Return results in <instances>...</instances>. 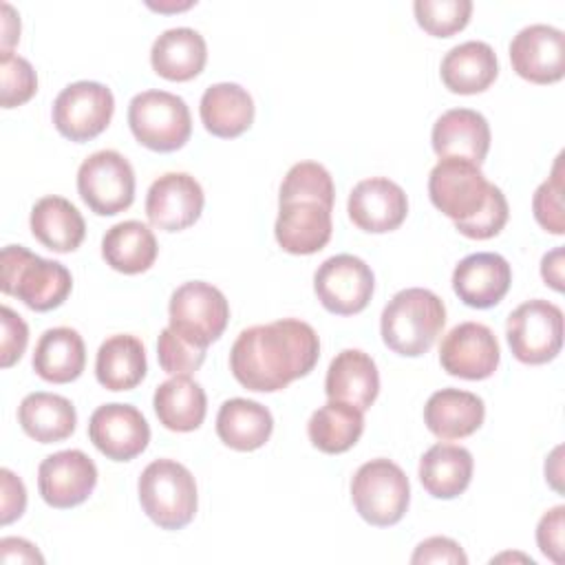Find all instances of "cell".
<instances>
[{
    "label": "cell",
    "mask_w": 565,
    "mask_h": 565,
    "mask_svg": "<svg viewBox=\"0 0 565 565\" xmlns=\"http://www.w3.org/2000/svg\"><path fill=\"white\" fill-rule=\"evenodd\" d=\"M20 38V18L11 4L2 2V53H11V46Z\"/></svg>",
    "instance_id": "obj_48"
},
{
    "label": "cell",
    "mask_w": 565,
    "mask_h": 565,
    "mask_svg": "<svg viewBox=\"0 0 565 565\" xmlns=\"http://www.w3.org/2000/svg\"><path fill=\"white\" fill-rule=\"evenodd\" d=\"M510 62L532 84H554L565 75V35L552 24L523 26L510 42Z\"/></svg>",
    "instance_id": "obj_17"
},
{
    "label": "cell",
    "mask_w": 565,
    "mask_h": 565,
    "mask_svg": "<svg viewBox=\"0 0 565 565\" xmlns=\"http://www.w3.org/2000/svg\"><path fill=\"white\" fill-rule=\"evenodd\" d=\"M29 225L33 236L57 254L77 249L86 236V223L79 210L68 199L55 194L35 201Z\"/></svg>",
    "instance_id": "obj_27"
},
{
    "label": "cell",
    "mask_w": 565,
    "mask_h": 565,
    "mask_svg": "<svg viewBox=\"0 0 565 565\" xmlns=\"http://www.w3.org/2000/svg\"><path fill=\"white\" fill-rule=\"evenodd\" d=\"M207 60V46L199 31L177 26L163 31L150 49V64L157 75L170 82H188L196 77Z\"/></svg>",
    "instance_id": "obj_25"
},
{
    "label": "cell",
    "mask_w": 565,
    "mask_h": 565,
    "mask_svg": "<svg viewBox=\"0 0 565 565\" xmlns=\"http://www.w3.org/2000/svg\"><path fill=\"white\" fill-rule=\"evenodd\" d=\"M170 329L190 344L207 349L216 342L230 320V305L223 291L205 280L179 285L168 305Z\"/></svg>",
    "instance_id": "obj_7"
},
{
    "label": "cell",
    "mask_w": 565,
    "mask_h": 565,
    "mask_svg": "<svg viewBox=\"0 0 565 565\" xmlns=\"http://www.w3.org/2000/svg\"><path fill=\"white\" fill-rule=\"evenodd\" d=\"M0 77H2V108H15L29 102L38 90V75L29 60L15 53H0Z\"/></svg>",
    "instance_id": "obj_39"
},
{
    "label": "cell",
    "mask_w": 565,
    "mask_h": 565,
    "mask_svg": "<svg viewBox=\"0 0 565 565\" xmlns=\"http://www.w3.org/2000/svg\"><path fill=\"white\" fill-rule=\"evenodd\" d=\"M413 565H426V563H448V565H466L468 556L463 554L461 545L448 536H430L426 541H422L413 556H411Z\"/></svg>",
    "instance_id": "obj_43"
},
{
    "label": "cell",
    "mask_w": 565,
    "mask_h": 565,
    "mask_svg": "<svg viewBox=\"0 0 565 565\" xmlns=\"http://www.w3.org/2000/svg\"><path fill=\"white\" fill-rule=\"evenodd\" d=\"M501 360L497 335L481 322H461L452 327L439 344V362L448 375L461 380L490 377Z\"/></svg>",
    "instance_id": "obj_13"
},
{
    "label": "cell",
    "mask_w": 565,
    "mask_h": 565,
    "mask_svg": "<svg viewBox=\"0 0 565 565\" xmlns=\"http://www.w3.org/2000/svg\"><path fill=\"white\" fill-rule=\"evenodd\" d=\"M417 24L435 35V38H450L452 33L461 31L472 13L470 0H415L413 4Z\"/></svg>",
    "instance_id": "obj_37"
},
{
    "label": "cell",
    "mask_w": 565,
    "mask_h": 565,
    "mask_svg": "<svg viewBox=\"0 0 565 565\" xmlns=\"http://www.w3.org/2000/svg\"><path fill=\"white\" fill-rule=\"evenodd\" d=\"M115 110V97L99 82H73L53 102V126L71 141H90L102 135Z\"/></svg>",
    "instance_id": "obj_10"
},
{
    "label": "cell",
    "mask_w": 565,
    "mask_h": 565,
    "mask_svg": "<svg viewBox=\"0 0 565 565\" xmlns=\"http://www.w3.org/2000/svg\"><path fill=\"white\" fill-rule=\"evenodd\" d=\"M512 282L510 263L494 252L461 258L452 271V289L472 309H490L503 300Z\"/></svg>",
    "instance_id": "obj_19"
},
{
    "label": "cell",
    "mask_w": 565,
    "mask_h": 565,
    "mask_svg": "<svg viewBox=\"0 0 565 565\" xmlns=\"http://www.w3.org/2000/svg\"><path fill=\"white\" fill-rule=\"evenodd\" d=\"M135 139L154 152H174L192 135V117L183 97L168 90L137 93L128 104Z\"/></svg>",
    "instance_id": "obj_6"
},
{
    "label": "cell",
    "mask_w": 565,
    "mask_h": 565,
    "mask_svg": "<svg viewBox=\"0 0 565 565\" xmlns=\"http://www.w3.org/2000/svg\"><path fill=\"white\" fill-rule=\"evenodd\" d=\"M508 214H510V207H508L505 194L501 192V188H497L492 183L483 207L472 218L455 223V227L459 234H463L468 238L486 241V238L497 236L503 230V225L508 223Z\"/></svg>",
    "instance_id": "obj_41"
},
{
    "label": "cell",
    "mask_w": 565,
    "mask_h": 565,
    "mask_svg": "<svg viewBox=\"0 0 565 565\" xmlns=\"http://www.w3.org/2000/svg\"><path fill=\"white\" fill-rule=\"evenodd\" d=\"M490 185L477 163L455 157L439 159L428 174L433 205L455 223L472 218L483 207Z\"/></svg>",
    "instance_id": "obj_11"
},
{
    "label": "cell",
    "mask_w": 565,
    "mask_h": 565,
    "mask_svg": "<svg viewBox=\"0 0 565 565\" xmlns=\"http://www.w3.org/2000/svg\"><path fill=\"white\" fill-rule=\"evenodd\" d=\"M349 218L355 227L371 234L397 230L408 214V199L402 185L386 177L360 181L349 194Z\"/></svg>",
    "instance_id": "obj_18"
},
{
    "label": "cell",
    "mask_w": 565,
    "mask_h": 565,
    "mask_svg": "<svg viewBox=\"0 0 565 565\" xmlns=\"http://www.w3.org/2000/svg\"><path fill=\"white\" fill-rule=\"evenodd\" d=\"M439 73L450 93H483L499 75L497 53L488 42L481 40L461 42L444 55Z\"/></svg>",
    "instance_id": "obj_24"
},
{
    "label": "cell",
    "mask_w": 565,
    "mask_h": 565,
    "mask_svg": "<svg viewBox=\"0 0 565 565\" xmlns=\"http://www.w3.org/2000/svg\"><path fill=\"white\" fill-rule=\"evenodd\" d=\"M313 289L327 311L335 316H353L369 305L375 289V276L362 258L338 254L316 269Z\"/></svg>",
    "instance_id": "obj_12"
},
{
    "label": "cell",
    "mask_w": 565,
    "mask_h": 565,
    "mask_svg": "<svg viewBox=\"0 0 565 565\" xmlns=\"http://www.w3.org/2000/svg\"><path fill=\"white\" fill-rule=\"evenodd\" d=\"M146 349L137 335L117 333L106 338L95 358L97 382L108 391H130L146 375Z\"/></svg>",
    "instance_id": "obj_33"
},
{
    "label": "cell",
    "mask_w": 565,
    "mask_h": 565,
    "mask_svg": "<svg viewBox=\"0 0 565 565\" xmlns=\"http://www.w3.org/2000/svg\"><path fill=\"white\" fill-rule=\"evenodd\" d=\"M199 115L207 132L221 139H232L252 126L254 99L241 84L218 82L205 88Z\"/></svg>",
    "instance_id": "obj_26"
},
{
    "label": "cell",
    "mask_w": 565,
    "mask_h": 565,
    "mask_svg": "<svg viewBox=\"0 0 565 565\" xmlns=\"http://www.w3.org/2000/svg\"><path fill=\"white\" fill-rule=\"evenodd\" d=\"M324 393L329 399L347 402L364 413L380 393V373L373 358L360 349L340 351L327 369Z\"/></svg>",
    "instance_id": "obj_22"
},
{
    "label": "cell",
    "mask_w": 565,
    "mask_h": 565,
    "mask_svg": "<svg viewBox=\"0 0 565 565\" xmlns=\"http://www.w3.org/2000/svg\"><path fill=\"white\" fill-rule=\"evenodd\" d=\"M88 437L95 448L113 461H130L150 441V426L139 408L130 404H102L88 419Z\"/></svg>",
    "instance_id": "obj_14"
},
{
    "label": "cell",
    "mask_w": 565,
    "mask_h": 565,
    "mask_svg": "<svg viewBox=\"0 0 565 565\" xmlns=\"http://www.w3.org/2000/svg\"><path fill=\"white\" fill-rule=\"evenodd\" d=\"M0 561L2 563H44V556L38 547L24 539L7 536L0 541Z\"/></svg>",
    "instance_id": "obj_46"
},
{
    "label": "cell",
    "mask_w": 565,
    "mask_h": 565,
    "mask_svg": "<svg viewBox=\"0 0 565 565\" xmlns=\"http://www.w3.org/2000/svg\"><path fill=\"white\" fill-rule=\"evenodd\" d=\"M563 527H565V508L556 505L545 512L536 525L539 550L554 563H563Z\"/></svg>",
    "instance_id": "obj_44"
},
{
    "label": "cell",
    "mask_w": 565,
    "mask_h": 565,
    "mask_svg": "<svg viewBox=\"0 0 565 565\" xmlns=\"http://www.w3.org/2000/svg\"><path fill=\"white\" fill-rule=\"evenodd\" d=\"M472 455L457 444H435L419 459V481L435 499L459 497L472 479Z\"/></svg>",
    "instance_id": "obj_29"
},
{
    "label": "cell",
    "mask_w": 565,
    "mask_h": 565,
    "mask_svg": "<svg viewBox=\"0 0 565 565\" xmlns=\"http://www.w3.org/2000/svg\"><path fill=\"white\" fill-rule=\"evenodd\" d=\"M512 355L523 364H545L563 347V311L550 300L534 298L519 305L505 322Z\"/></svg>",
    "instance_id": "obj_8"
},
{
    "label": "cell",
    "mask_w": 565,
    "mask_h": 565,
    "mask_svg": "<svg viewBox=\"0 0 565 565\" xmlns=\"http://www.w3.org/2000/svg\"><path fill=\"white\" fill-rule=\"evenodd\" d=\"M157 358L166 373L190 375L192 371H196L203 364L205 349L190 344L177 331L166 327L157 340Z\"/></svg>",
    "instance_id": "obj_40"
},
{
    "label": "cell",
    "mask_w": 565,
    "mask_h": 565,
    "mask_svg": "<svg viewBox=\"0 0 565 565\" xmlns=\"http://www.w3.org/2000/svg\"><path fill=\"white\" fill-rule=\"evenodd\" d=\"M362 430H364L362 411L338 399H329L318 411H313L307 424L311 444L327 455H340L353 448Z\"/></svg>",
    "instance_id": "obj_35"
},
{
    "label": "cell",
    "mask_w": 565,
    "mask_h": 565,
    "mask_svg": "<svg viewBox=\"0 0 565 565\" xmlns=\"http://www.w3.org/2000/svg\"><path fill=\"white\" fill-rule=\"evenodd\" d=\"M351 501L366 523L375 527L395 525L411 503L408 477L391 459H371L353 475Z\"/></svg>",
    "instance_id": "obj_5"
},
{
    "label": "cell",
    "mask_w": 565,
    "mask_h": 565,
    "mask_svg": "<svg viewBox=\"0 0 565 565\" xmlns=\"http://www.w3.org/2000/svg\"><path fill=\"white\" fill-rule=\"evenodd\" d=\"M335 188L329 170L316 161H300L289 168L280 183L278 205L291 201H316L333 207Z\"/></svg>",
    "instance_id": "obj_36"
},
{
    "label": "cell",
    "mask_w": 565,
    "mask_h": 565,
    "mask_svg": "<svg viewBox=\"0 0 565 565\" xmlns=\"http://www.w3.org/2000/svg\"><path fill=\"white\" fill-rule=\"evenodd\" d=\"M333 232L331 207L316 201H291L278 205L274 234L278 245L296 256L320 252Z\"/></svg>",
    "instance_id": "obj_20"
},
{
    "label": "cell",
    "mask_w": 565,
    "mask_h": 565,
    "mask_svg": "<svg viewBox=\"0 0 565 565\" xmlns=\"http://www.w3.org/2000/svg\"><path fill=\"white\" fill-rule=\"evenodd\" d=\"M0 320H2V338H0V364L4 369L13 366L29 342V327L26 322L7 305L0 307Z\"/></svg>",
    "instance_id": "obj_42"
},
{
    "label": "cell",
    "mask_w": 565,
    "mask_h": 565,
    "mask_svg": "<svg viewBox=\"0 0 565 565\" xmlns=\"http://www.w3.org/2000/svg\"><path fill=\"white\" fill-rule=\"evenodd\" d=\"M318 358L320 340L313 327L282 318L243 329L230 351V371L241 386L274 393L313 371Z\"/></svg>",
    "instance_id": "obj_1"
},
{
    "label": "cell",
    "mask_w": 565,
    "mask_h": 565,
    "mask_svg": "<svg viewBox=\"0 0 565 565\" xmlns=\"http://www.w3.org/2000/svg\"><path fill=\"white\" fill-rule=\"evenodd\" d=\"M444 324V300L424 287H408L397 291L380 318L384 344L406 358L424 355L435 344Z\"/></svg>",
    "instance_id": "obj_2"
},
{
    "label": "cell",
    "mask_w": 565,
    "mask_h": 565,
    "mask_svg": "<svg viewBox=\"0 0 565 565\" xmlns=\"http://www.w3.org/2000/svg\"><path fill=\"white\" fill-rule=\"evenodd\" d=\"M157 238L141 221L115 223L102 238V256L106 265L121 274H141L157 260Z\"/></svg>",
    "instance_id": "obj_34"
},
{
    "label": "cell",
    "mask_w": 565,
    "mask_h": 565,
    "mask_svg": "<svg viewBox=\"0 0 565 565\" xmlns=\"http://www.w3.org/2000/svg\"><path fill=\"white\" fill-rule=\"evenodd\" d=\"M86 366V347L71 327L46 329L33 351V371L53 384H66L82 375Z\"/></svg>",
    "instance_id": "obj_30"
},
{
    "label": "cell",
    "mask_w": 565,
    "mask_h": 565,
    "mask_svg": "<svg viewBox=\"0 0 565 565\" xmlns=\"http://www.w3.org/2000/svg\"><path fill=\"white\" fill-rule=\"evenodd\" d=\"M483 417V399L461 388L435 391L424 406V424L439 439H463L479 430Z\"/></svg>",
    "instance_id": "obj_23"
},
{
    "label": "cell",
    "mask_w": 565,
    "mask_h": 565,
    "mask_svg": "<svg viewBox=\"0 0 565 565\" xmlns=\"http://www.w3.org/2000/svg\"><path fill=\"white\" fill-rule=\"evenodd\" d=\"M274 430V417L267 406L245 397H232L221 404L216 415L218 439L241 452L256 450L267 444Z\"/></svg>",
    "instance_id": "obj_28"
},
{
    "label": "cell",
    "mask_w": 565,
    "mask_h": 565,
    "mask_svg": "<svg viewBox=\"0 0 565 565\" xmlns=\"http://www.w3.org/2000/svg\"><path fill=\"white\" fill-rule=\"evenodd\" d=\"M0 287L33 311H51L68 298L73 278L62 263L42 258L22 245H7L2 249Z\"/></svg>",
    "instance_id": "obj_3"
},
{
    "label": "cell",
    "mask_w": 565,
    "mask_h": 565,
    "mask_svg": "<svg viewBox=\"0 0 565 565\" xmlns=\"http://www.w3.org/2000/svg\"><path fill=\"white\" fill-rule=\"evenodd\" d=\"M77 192L95 214H119L135 201V170L117 150H97L77 170Z\"/></svg>",
    "instance_id": "obj_9"
},
{
    "label": "cell",
    "mask_w": 565,
    "mask_h": 565,
    "mask_svg": "<svg viewBox=\"0 0 565 565\" xmlns=\"http://www.w3.org/2000/svg\"><path fill=\"white\" fill-rule=\"evenodd\" d=\"M430 141L439 159L455 157L481 166L490 150V126L477 110L450 108L437 117Z\"/></svg>",
    "instance_id": "obj_21"
},
{
    "label": "cell",
    "mask_w": 565,
    "mask_h": 565,
    "mask_svg": "<svg viewBox=\"0 0 565 565\" xmlns=\"http://www.w3.org/2000/svg\"><path fill=\"white\" fill-rule=\"evenodd\" d=\"M541 276L545 285L556 291H563V247H554L541 260Z\"/></svg>",
    "instance_id": "obj_47"
},
{
    "label": "cell",
    "mask_w": 565,
    "mask_h": 565,
    "mask_svg": "<svg viewBox=\"0 0 565 565\" xmlns=\"http://www.w3.org/2000/svg\"><path fill=\"white\" fill-rule=\"evenodd\" d=\"M18 422L31 439L40 444H55L73 435L77 413L73 402L64 395L35 391L20 402Z\"/></svg>",
    "instance_id": "obj_32"
},
{
    "label": "cell",
    "mask_w": 565,
    "mask_h": 565,
    "mask_svg": "<svg viewBox=\"0 0 565 565\" xmlns=\"http://www.w3.org/2000/svg\"><path fill=\"white\" fill-rule=\"evenodd\" d=\"M0 481H2V514L0 521L2 525H9L11 521L20 519L24 508H26V488L20 477H15L9 468L0 470Z\"/></svg>",
    "instance_id": "obj_45"
},
{
    "label": "cell",
    "mask_w": 565,
    "mask_h": 565,
    "mask_svg": "<svg viewBox=\"0 0 565 565\" xmlns=\"http://www.w3.org/2000/svg\"><path fill=\"white\" fill-rule=\"evenodd\" d=\"M137 490L143 512L161 530H181L196 514V481L192 472L174 459L150 461L139 477Z\"/></svg>",
    "instance_id": "obj_4"
},
{
    "label": "cell",
    "mask_w": 565,
    "mask_h": 565,
    "mask_svg": "<svg viewBox=\"0 0 565 565\" xmlns=\"http://www.w3.org/2000/svg\"><path fill=\"white\" fill-rule=\"evenodd\" d=\"M203 203V188L192 174L166 172L148 188L146 216L157 230L181 232L199 221Z\"/></svg>",
    "instance_id": "obj_15"
},
{
    "label": "cell",
    "mask_w": 565,
    "mask_h": 565,
    "mask_svg": "<svg viewBox=\"0 0 565 565\" xmlns=\"http://www.w3.org/2000/svg\"><path fill=\"white\" fill-rule=\"evenodd\" d=\"M561 452H563V448L561 446H556L554 448V452L550 455V461H545V477L552 481V486L556 488V490H561Z\"/></svg>",
    "instance_id": "obj_49"
},
{
    "label": "cell",
    "mask_w": 565,
    "mask_h": 565,
    "mask_svg": "<svg viewBox=\"0 0 565 565\" xmlns=\"http://www.w3.org/2000/svg\"><path fill=\"white\" fill-rule=\"evenodd\" d=\"M563 154L556 157L552 177L543 181L534 196H532V212L536 223L550 234H565V216H563V170H561Z\"/></svg>",
    "instance_id": "obj_38"
},
{
    "label": "cell",
    "mask_w": 565,
    "mask_h": 565,
    "mask_svg": "<svg viewBox=\"0 0 565 565\" xmlns=\"http://www.w3.org/2000/svg\"><path fill=\"white\" fill-rule=\"evenodd\" d=\"M159 422L174 433L196 430L207 411V397L199 382L190 375H172L161 382L152 397Z\"/></svg>",
    "instance_id": "obj_31"
},
{
    "label": "cell",
    "mask_w": 565,
    "mask_h": 565,
    "mask_svg": "<svg viewBox=\"0 0 565 565\" xmlns=\"http://www.w3.org/2000/svg\"><path fill=\"white\" fill-rule=\"evenodd\" d=\"M97 483V466L82 450H60L42 459L38 468V490L57 510L84 503Z\"/></svg>",
    "instance_id": "obj_16"
}]
</instances>
